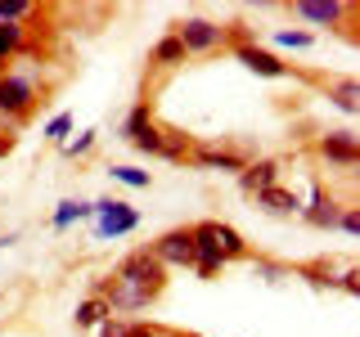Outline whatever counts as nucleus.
<instances>
[{"label":"nucleus","mask_w":360,"mask_h":337,"mask_svg":"<svg viewBox=\"0 0 360 337\" xmlns=\"http://www.w3.org/2000/svg\"><path fill=\"white\" fill-rule=\"evenodd\" d=\"M122 135H127L131 149H140V153H149V157H167V162H185V157H189V135H180L172 126H158L149 99H140V104L127 112Z\"/></svg>","instance_id":"nucleus-1"},{"label":"nucleus","mask_w":360,"mask_h":337,"mask_svg":"<svg viewBox=\"0 0 360 337\" xmlns=\"http://www.w3.org/2000/svg\"><path fill=\"white\" fill-rule=\"evenodd\" d=\"M41 104H45L41 72L27 67V63H9L5 72H0V117H5L9 126H22Z\"/></svg>","instance_id":"nucleus-2"},{"label":"nucleus","mask_w":360,"mask_h":337,"mask_svg":"<svg viewBox=\"0 0 360 337\" xmlns=\"http://www.w3.org/2000/svg\"><path fill=\"white\" fill-rule=\"evenodd\" d=\"M112 284H127L131 292H140V297L153 306V301L162 297V288H167V270L158 265V256L149 252V247H140V252H131V256H122V261H117Z\"/></svg>","instance_id":"nucleus-3"},{"label":"nucleus","mask_w":360,"mask_h":337,"mask_svg":"<svg viewBox=\"0 0 360 337\" xmlns=\"http://www.w3.org/2000/svg\"><path fill=\"white\" fill-rule=\"evenodd\" d=\"M292 9V18H302V22H320V27H342L347 32V41L356 37L352 32V22H356V0H297V5H288Z\"/></svg>","instance_id":"nucleus-4"},{"label":"nucleus","mask_w":360,"mask_h":337,"mask_svg":"<svg viewBox=\"0 0 360 337\" xmlns=\"http://www.w3.org/2000/svg\"><path fill=\"white\" fill-rule=\"evenodd\" d=\"M90 211H95V239H127V234L140 230V211L131 207V202L122 198H99L90 202Z\"/></svg>","instance_id":"nucleus-5"},{"label":"nucleus","mask_w":360,"mask_h":337,"mask_svg":"<svg viewBox=\"0 0 360 337\" xmlns=\"http://www.w3.org/2000/svg\"><path fill=\"white\" fill-rule=\"evenodd\" d=\"M172 37L185 45V54H212L221 45H230V27H221L212 18H180L172 27Z\"/></svg>","instance_id":"nucleus-6"},{"label":"nucleus","mask_w":360,"mask_h":337,"mask_svg":"<svg viewBox=\"0 0 360 337\" xmlns=\"http://www.w3.org/2000/svg\"><path fill=\"white\" fill-rule=\"evenodd\" d=\"M234 59H239L248 72L270 77V81H288V77H292V63H284L279 54H270L266 45H257V41H248V37H234Z\"/></svg>","instance_id":"nucleus-7"},{"label":"nucleus","mask_w":360,"mask_h":337,"mask_svg":"<svg viewBox=\"0 0 360 337\" xmlns=\"http://www.w3.org/2000/svg\"><path fill=\"white\" fill-rule=\"evenodd\" d=\"M149 252L158 256V265H162V270H172V265L185 270V265H194V234H189V225H185V230H167Z\"/></svg>","instance_id":"nucleus-8"},{"label":"nucleus","mask_w":360,"mask_h":337,"mask_svg":"<svg viewBox=\"0 0 360 337\" xmlns=\"http://www.w3.org/2000/svg\"><path fill=\"white\" fill-rule=\"evenodd\" d=\"M315 153H320L329 166H338V171H356V162H360L356 131H329V135H320Z\"/></svg>","instance_id":"nucleus-9"},{"label":"nucleus","mask_w":360,"mask_h":337,"mask_svg":"<svg viewBox=\"0 0 360 337\" xmlns=\"http://www.w3.org/2000/svg\"><path fill=\"white\" fill-rule=\"evenodd\" d=\"M189 234H194V265H189V270H194L198 279H217V275H221V270L230 265V261H225V256H221V247L212 243L207 220H202V225H189Z\"/></svg>","instance_id":"nucleus-10"},{"label":"nucleus","mask_w":360,"mask_h":337,"mask_svg":"<svg viewBox=\"0 0 360 337\" xmlns=\"http://www.w3.org/2000/svg\"><path fill=\"white\" fill-rule=\"evenodd\" d=\"M189 162L207 166V171H230V176H239L243 166H248V153L225 149V144H198V149H189Z\"/></svg>","instance_id":"nucleus-11"},{"label":"nucleus","mask_w":360,"mask_h":337,"mask_svg":"<svg viewBox=\"0 0 360 337\" xmlns=\"http://www.w3.org/2000/svg\"><path fill=\"white\" fill-rule=\"evenodd\" d=\"M338 216H342V202L333 194H324V185H315V198H311V207H302V220L315 225V230H333Z\"/></svg>","instance_id":"nucleus-12"},{"label":"nucleus","mask_w":360,"mask_h":337,"mask_svg":"<svg viewBox=\"0 0 360 337\" xmlns=\"http://www.w3.org/2000/svg\"><path fill=\"white\" fill-rule=\"evenodd\" d=\"M239 185H243V194H262V189L279 185V162H275V157H257V162H248L239 171Z\"/></svg>","instance_id":"nucleus-13"},{"label":"nucleus","mask_w":360,"mask_h":337,"mask_svg":"<svg viewBox=\"0 0 360 337\" xmlns=\"http://www.w3.org/2000/svg\"><path fill=\"white\" fill-rule=\"evenodd\" d=\"M149 63L158 67V72H172V67L189 63V54H185V45H180L172 32H167V37H158V45L149 50Z\"/></svg>","instance_id":"nucleus-14"},{"label":"nucleus","mask_w":360,"mask_h":337,"mask_svg":"<svg viewBox=\"0 0 360 337\" xmlns=\"http://www.w3.org/2000/svg\"><path fill=\"white\" fill-rule=\"evenodd\" d=\"M207 230H212V243L221 247L225 261H243L248 256V243H243L239 230H230V225H221V220H207Z\"/></svg>","instance_id":"nucleus-15"},{"label":"nucleus","mask_w":360,"mask_h":337,"mask_svg":"<svg viewBox=\"0 0 360 337\" xmlns=\"http://www.w3.org/2000/svg\"><path fill=\"white\" fill-rule=\"evenodd\" d=\"M257 207L275 211V216H292V211H302V198L292 194V189H284V185H270V189L257 194Z\"/></svg>","instance_id":"nucleus-16"},{"label":"nucleus","mask_w":360,"mask_h":337,"mask_svg":"<svg viewBox=\"0 0 360 337\" xmlns=\"http://www.w3.org/2000/svg\"><path fill=\"white\" fill-rule=\"evenodd\" d=\"M95 211H90V202H77V198H63L59 207H54V216H50V230L54 234H63L68 225H77V220H90Z\"/></svg>","instance_id":"nucleus-17"},{"label":"nucleus","mask_w":360,"mask_h":337,"mask_svg":"<svg viewBox=\"0 0 360 337\" xmlns=\"http://www.w3.org/2000/svg\"><path fill=\"white\" fill-rule=\"evenodd\" d=\"M108 306H104V297H90V301H82V306H77V315H72V324L77 329H99V324L108 319Z\"/></svg>","instance_id":"nucleus-18"},{"label":"nucleus","mask_w":360,"mask_h":337,"mask_svg":"<svg viewBox=\"0 0 360 337\" xmlns=\"http://www.w3.org/2000/svg\"><path fill=\"white\" fill-rule=\"evenodd\" d=\"M270 41H275L279 50H311L315 32H307V27H279V32H270Z\"/></svg>","instance_id":"nucleus-19"},{"label":"nucleus","mask_w":360,"mask_h":337,"mask_svg":"<svg viewBox=\"0 0 360 337\" xmlns=\"http://www.w3.org/2000/svg\"><path fill=\"white\" fill-rule=\"evenodd\" d=\"M41 18V5L32 0H0V22H32Z\"/></svg>","instance_id":"nucleus-20"},{"label":"nucleus","mask_w":360,"mask_h":337,"mask_svg":"<svg viewBox=\"0 0 360 337\" xmlns=\"http://www.w3.org/2000/svg\"><path fill=\"white\" fill-rule=\"evenodd\" d=\"M108 176L117 180V185H127V189H149V185H153L149 171H140V166H127V162H112Z\"/></svg>","instance_id":"nucleus-21"},{"label":"nucleus","mask_w":360,"mask_h":337,"mask_svg":"<svg viewBox=\"0 0 360 337\" xmlns=\"http://www.w3.org/2000/svg\"><path fill=\"white\" fill-rule=\"evenodd\" d=\"M324 86H329V99L342 112H356V81L352 77H333V81H324Z\"/></svg>","instance_id":"nucleus-22"},{"label":"nucleus","mask_w":360,"mask_h":337,"mask_svg":"<svg viewBox=\"0 0 360 337\" xmlns=\"http://www.w3.org/2000/svg\"><path fill=\"white\" fill-rule=\"evenodd\" d=\"M72 126H77V117H72V112H54V117L50 121H45V140H50V144H68V135H72Z\"/></svg>","instance_id":"nucleus-23"},{"label":"nucleus","mask_w":360,"mask_h":337,"mask_svg":"<svg viewBox=\"0 0 360 337\" xmlns=\"http://www.w3.org/2000/svg\"><path fill=\"white\" fill-rule=\"evenodd\" d=\"M95 140H99V131H82L77 140H68V144H63V153H68V157H86L90 149H95Z\"/></svg>","instance_id":"nucleus-24"},{"label":"nucleus","mask_w":360,"mask_h":337,"mask_svg":"<svg viewBox=\"0 0 360 337\" xmlns=\"http://www.w3.org/2000/svg\"><path fill=\"white\" fill-rule=\"evenodd\" d=\"M333 230H342V234H360V216H356V207H342V216H338Z\"/></svg>","instance_id":"nucleus-25"},{"label":"nucleus","mask_w":360,"mask_h":337,"mask_svg":"<svg viewBox=\"0 0 360 337\" xmlns=\"http://www.w3.org/2000/svg\"><path fill=\"white\" fill-rule=\"evenodd\" d=\"M99 337H131V329H127L122 319H112V315H108V319L99 324Z\"/></svg>","instance_id":"nucleus-26"},{"label":"nucleus","mask_w":360,"mask_h":337,"mask_svg":"<svg viewBox=\"0 0 360 337\" xmlns=\"http://www.w3.org/2000/svg\"><path fill=\"white\" fill-rule=\"evenodd\" d=\"M338 284H342V292H360V275H356V270H347Z\"/></svg>","instance_id":"nucleus-27"},{"label":"nucleus","mask_w":360,"mask_h":337,"mask_svg":"<svg viewBox=\"0 0 360 337\" xmlns=\"http://www.w3.org/2000/svg\"><path fill=\"white\" fill-rule=\"evenodd\" d=\"M14 144H18V135H14V131H0V157L14 153Z\"/></svg>","instance_id":"nucleus-28"},{"label":"nucleus","mask_w":360,"mask_h":337,"mask_svg":"<svg viewBox=\"0 0 360 337\" xmlns=\"http://www.w3.org/2000/svg\"><path fill=\"white\" fill-rule=\"evenodd\" d=\"M176 337H198V333H176Z\"/></svg>","instance_id":"nucleus-29"},{"label":"nucleus","mask_w":360,"mask_h":337,"mask_svg":"<svg viewBox=\"0 0 360 337\" xmlns=\"http://www.w3.org/2000/svg\"><path fill=\"white\" fill-rule=\"evenodd\" d=\"M0 306H5V297H0Z\"/></svg>","instance_id":"nucleus-30"}]
</instances>
